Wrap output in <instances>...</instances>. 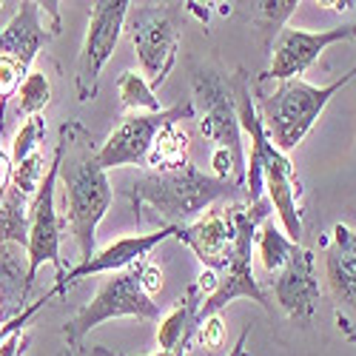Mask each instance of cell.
<instances>
[{
    "label": "cell",
    "mask_w": 356,
    "mask_h": 356,
    "mask_svg": "<svg viewBox=\"0 0 356 356\" xmlns=\"http://www.w3.org/2000/svg\"><path fill=\"white\" fill-rule=\"evenodd\" d=\"M54 148L60 152L57 183L63 188V225H69V231L74 234L80 262H86L97 254V225L111 209L114 188L97 160L95 140L80 120H69L60 126V140Z\"/></svg>",
    "instance_id": "6da1fadb"
},
{
    "label": "cell",
    "mask_w": 356,
    "mask_h": 356,
    "mask_svg": "<svg viewBox=\"0 0 356 356\" xmlns=\"http://www.w3.org/2000/svg\"><path fill=\"white\" fill-rule=\"evenodd\" d=\"M123 194L134 205L137 225L143 222V209H154L157 220H163L165 225H188V220L205 214L220 200L240 197L243 188L231 180H217L214 174H205L197 165L186 163L165 171L148 168L134 177L129 188H123Z\"/></svg>",
    "instance_id": "7a4b0ae2"
},
{
    "label": "cell",
    "mask_w": 356,
    "mask_h": 356,
    "mask_svg": "<svg viewBox=\"0 0 356 356\" xmlns=\"http://www.w3.org/2000/svg\"><path fill=\"white\" fill-rule=\"evenodd\" d=\"M350 80H356V63L328 86H311L300 77L282 80L274 92H262L259 86H254V103L268 140L282 154L293 152L308 137V131L319 120L325 106L331 103V97L342 92Z\"/></svg>",
    "instance_id": "3957f363"
},
{
    "label": "cell",
    "mask_w": 356,
    "mask_h": 356,
    "mask_svg": "<svg viewBox=\"0 0 356 356\" xmlns=\"http://www.w3.org/2000/svg\"><path fill=\"white\" fill-rule=\"evenodd\" d=\"M194 86V108H197V123L200 134L211 140L214 148L231 154L234 160V183L245 191V140H243V126L240 114H236V100L231 77H225L217 69H194L191 74Z\"/></svg>",
    "instance_id": "277c9868"
},
{
    "label": "cell",
    "mask_w": 356,
    "mask_h": 356,
    "mask_svg": "<svg viewBox=\"0 0 356 356\" xmlns=\"http://www.w3.org/2000/svg\"><path fill=\"white\" fill-rule=\"evenodd\" d=\"M120 316H134L143 322H157L160 319V302H154V296H148L143 288V262L131 265L126 271L111 274L97 296L88 305H83L66 325H63V339L69 350L83 348V339L92 334L97 325L108 319Z\"/></svg>",
    "instance_id": "5b68a950"
},
{
    "label": "cell",
    "mask_w": 356,
    "mask_h": 356,
    "mask_svg": "<svg viewBox=\"0 0 356 356\" xmlns=\"http://www.w3.org/2000/svg\"><path fill=\"white\" fill-rule=\"evenodd\" d=\"M177 3H145L134 6L126 15L123 32L131 38V46L140 60V74L152 86L157 95L163 83L168 80L174 63H177V49H180V26H177Z\"/></svg>",
    "instance_id": "8992f818"
},
{
    "label": "cell",
    "mask_w": 356,
    "mask_h": 356,
    "mask_svg": "<svg viewBox=\"0 0 356 356\" xmlns=\"http://www.w3.org/2000/svg\"><path fill=\"white\" fill-rule=\"evenodd\" d=\"M183 120H197V108L191 100L163 108L157 114H129L97 148V160H100L103 171L126 168V165H145L157 134L165 126L183 123Z\"/></svg>",
    "instance_id": "52a82bcc"
},
{
    "label": "cell",
    "mask_w": 356,
    "mask_h": 356,
    "mask_svg": "<svg viewBox=\"0 0 356 356\" xmlns=\"http://www.w3.org/2000/svg\"><path fill=\"white\" fill-rule=\"evenodd\" d=\"M129 9H131L129 0H100V3L92 6L88 32H86V40L77 57V74H74V88H77L80 103H88L97 97L100 72L108 63L117 40L123 35Z\"/></svg>",
    "instance_id": "ba28073f"
},
{
    "label": "cell",
    "mask_w": 356,
    "mask_h": 356,
    "mask_svg": "<svg viewBox=\"0 0 356 356\" xmlns=\"http://www.w3.org/2000/svg\"><path fill=\"white\" fill-rule=\"evenodd\" d=\"M57 174H60V152L54 148V157L49 163V171L43 177V183L38 194L29 202V282L35 285V277L40 271V265H54L57 282L66 277L63 259H60V228L63 220L57 217Z\"/></svg>",
    "instance_id": "9c48e42d"
},
{
    "label": "cell",
    "mask_w": 356,
    "mask_h": 356,
    "mask_svg": "<svg viewBox=\"0 0 356 356\" xmlns=\"http://www.w3.org/2000/svg\"><path fill=\"white\" fill-rule=\"evenodd\" d=\"M356 40V23L325 29V32H302V29H282L271 43V66L265 69L254 83L265 80H293L300 77L319 60V54L325 49H331L337 43Z\"/></svg>",
    "instance_id": "30bf717a"
},
{
    "label": "cell",
    "mask_w": 356,
    "mask_h": 356,
    "mask_svg": "<svg viewBox=\"0 0 356 356\" xmlns=\"http://www.w3.org/2000/svg\"><path fill=\"white\" fill-rule=\"evenodd\" d=\"M325 280L334 296V316L348 342L356 345V231L345 222L331 228Z\"/></svg>",
    "instance_id": "8fae6325"
},
{
    "label": "cell",
    "mask_w": 356,
    "mask_h": 356,
    "mask_svg": "<svg viewBox=\"0 0 356 356\" xmlns=\"http://www.w3.org/2000/svg\"><path fill=\"white\" fill-rule=\"evenodd\" d=\"M174 240L188 245L205 271L222 274L236 251V222H234L231 202L225 209L211 205L200 220L188 225H174Z\"/></svg>",
    "instance_id": "7c38bea8"
},
{
    "label": "cell",
    "mask_w": 356,
    "mask_h": 356,
    "mask_svg": "<svg viewBox=\"0 0 356 356\" xmlns=\"http://www.w3.org/2000/svg\"><path fill=\"white\" fill-rule=\"evenodd\" d=\"M60 35V3H17L15 17L0 29V54L32 69L38 51Z\"/></svg>",
    "instance_id": "4fadbf2b"
},
{
    "label": "cell",
    "mask_w": 356,
    "mask_h": 356,
    "mask_svg": "<svg viewBox=\"0 0 356 356\" xmlns=\"http://www.w3.org/2000/svg\"><path fill=\"white\" fill-rule=\"evenodd\" d=\"M271 291H274V302L288 319L300 325H311L322 300V288L316 280V257L300 245L285 268L274 274Z\"/></svg>",
    "instance_id": "5bb4252c"
},
{
    "label": "cell",
    "mask_w": 356,
    "mask_h": 356,
    "mask_svg": "<svg viewBox=\"0 0 356 356\" xmlns=\"http://www.w3.org/2000/svg\"><path fill=\"white\" fill-rule=\"evenodd\" d=\"M168 236H174V225H163V228H160V231H154V234L123 236V240L111 243L108 248L97 251L92 259H86V262L74 265V268H69V271H66V277H63L60 282H54V288L49 291V296L54 300V296L66 293L69 288H74L80 280L92 277V274H106V271L117 274V271H126V268H131V265L143 262V259H145L148 254H152L160 243H165Z\"/></svg>",
    "instance_id": "9a60e30c"
},
{
    "label": "cell",
    "mask_w": 356,
    "mask_h": 356,
    "mask_svg": "<svg viewBox=\"0 0 356 356\" xmlns=\"http://www.w3.org/2000/svg\"><path fill=\"white\" fill-rule=\"evenodd\" d=\"M29 293H32V282H29L26 248L15 243L0 245V325L17 319L29 308Z\"/></svg>",
    "instance_id": "2e32d148"
},
{
    "label": "cell",
    "mask_w": 356,
    "mask_h": 356,
    "mask_svg": "<svg viewBox=\"0 0 356 356\" xmlns=\"http://www.w3.org/2000/svg\"><path fill=\"white\" fill-rule=\"evenodd\" d=\"M202 291L200 285H188L186 293L177 300V305L171 308V314L160 322L157 328V345L160 350H174L177 345H191L194 342V334L200 328V308H202Z\"/></svg>",
    "instance_id": "e0dca14e"
},
{
    "label": "cell",
    "mask_w": 356,
    "mask_h": 356,
    "mask_svg": "<svg viewBox=\"0 0 356 356\" xmlns=\"http://www.w3.org/2000/svg\"><path fill=\"white\" fill-rule=\"evenodd\" d=\"M188 152H191V137H188V131L180 129V123H171V126H165V129L157 134L152 152H148L145 165H152L154 171H165V168L186 165V163H191V160H188Z\"/></svg>",
    "instance_id": "ac0fdd59"
},
{
    "label": "cell",
    "mask_w": 356,
    "mask_h": 356,
    "mask_svg": "<svg viewBox=\"0 0 356 356\" xmlns=\"http://www.w3.org/2000/svg\"><path fill=\"white\" fill-rule=\"evenodd\" d=\"M29 197L9 188L0 202V245L15 243L20 248L29 245Z\"/></svg>",
    "instance_id": "d6986e66"
},
{
    "label": "cell",
    "mask_w": 356,
    "mask_h": 356,
    "mask_svg": "<svg viewBox=\"0 0 356 356\" xmlns=\"http://www.w3.org/2000/svg\"><path fill=\"white\" fill-rule=\"evenodd\" d=\"M254 245H257V254H259V262H262V268L268 271V274H280L285 265H288V259L296 254V243H291L288 236H285V231H280L274 222H268L265 220V228H262V234L254 240Z\"/></svg>",
    "instance_id": "ffe728a7"
},
{
    "label": "cell",
    "mask_w": 356,
    "mask_h": 356,
    "mask_svg": "<svg viewBox=\"0 0 356 356\" xmlns=\"http://www.w3.org/2000/svg\"><path fill=\"white\" fill-rule=\"evenodd\" d=\"M248 6H251L254 23L262 29V35H265V46L271 49L274 38L285 29L282 23L288 20V15L296 12L300 0H257V3H248Z\"/></svg>",
    "instance_id": "44dd1931"
},
{
    "label": "cell",
    "mask_w": 356,
    "mask_h": 356,
    "mask_svg": "<svg viewBox=\"0 0 356 356\" xmlns=\"http://www.w3.org/2000/svg\"><path fill=\"white\" fill-rule=\"evenodd\" d=\"M117 95H120V103L126 108H134V111H145V114H157L163 111L157 95L152 92V86L145 83V77L140 72H120V77H117Z\"/></svg>",
    "instance_id": "7402d4cb"
},
{
    "label": "cell",
    "mask_w": 356,
    "mask_h": 356,
    "mask_svg": "<svg viewBox=\"0 0 356 356\" xmlns=\"http://www.w3.org/2000/svg\"><path fill=\"white\" fill-rule=\"evenodd\" d=\"M51 100V83L43 72H29L23 86L17 88V108H20V117H38Z\"/></svg>",
    "instance_id": "603a6c76"
},
{
    "label": "cell",
    "mask_w": 356,
    "mask_h": 356,
    "mask_svg": "<svg viewBox=\"0 0 356 356\" xmlns=\"http://www.w3.org/2000/svg\"><path fill=\"white\" fill-rule=\"evenodd\" d=\"M49 165H46V157L43 152H35V154H29L26 160H20L17 165H12V177H9V188L20 191L23 197L32 200L43 183V177H46Z\"/></svg>",
    "instance_id": "cb8c5ba5"
},
{
    "label": "cell",
    "mask_w": 356,
    "mask_h": 356,
    "mask_svg": "<svg viewBox=\"0 0 356 356\" xmlns=\"http://www.w3.org/2000/svg\"><path fill=\"white\" fill-rule=\"evenodd\" d=\"M46 137V117L38 114V117H29V120L20 126V131L15 134L12 140V154H9V163L17 165L20 160H26L29 154L40 152V143Z\"/></svg>",
    "instance_id": "d4e9b609"
},
{
    "label": "cell",
    "mask_w": 356,
    "mask_h": 356,
    "mask_svg": "<svg viewBox=\"0 0 356 356\" xmlns=\"http://www.w3.org/2000/svg\"><path fill=\"white\" fill-rule=\"evenodd\" d=\"M222 339H225V325H222L220 314H214V316H209L205 322H200V328L194 334V342L200 348H209V350H217L222 345Z\"/></svg>",
    "instance_id": "484cf974"
},
{
    "label": "cell",
    "mask_w": 356,
    "mask_h": 356,
    "mask_svg": "<svg viewBox=\"0 0 356 356\" xmlns=\"http://www.w3.org/2000/svg\"><path fill=\"white\" fill-rule=\"evenodd\" d=\"M211 165H214V177H217V180H231L234 183V160H231L228 152H222V148H214V152H211Z\"/></svg>",
    "instance_id": "4316f807"
},
{
    "label": "cell",
    "mask_w": 356,
    "mask_h": 356,
    "mask_svg": "<svg viewBox=\"0 0 356 356\" xmlns=\"http://www.w3.org/2000/svg\"><path fill=\"white\" fill-rule=\"evenodd\" d=\"M143 288H145L148 296H154L163 288V271L148 259H143Z\"/></svg>",
    "instance_id": "83f0119b"
},
{
    "label": "cell",
    "mask_w": 356,
    "mask_h": 356,
    "mask_svg": "<svg viewBox=\"0 0 356 356\" xmlns=\"http://www.w3.org/2000/svg\"><path fill=\"white\" fill-rule=\"evenodd\" d=\"M186 353H188V342H186V345H177L174 350H157V353H152V356H186ZM92 356H126V353H114V350L97 345V348H92Z\"/></svg>",
    "instance_id": "f1b7e54d"
},
{
    "label": "cell",
    "mask_w": 356,
    "mask_h": 356,
    "mask_svg": "<svg viewBox=\"0 0 356 356\" xmlns=\"http://www.w3.org/2000/svg\"><path fill=\"white\" fill-rule=\"evenodd\" d=\"M26 342H29V339L23 337V328H20V331H15L3 345H0V356H17V353L26 348Z\"/></svg>",
    "instance_id": "f546056e"
},
{
    "label": "cell",
    "mask_w": 356,
    "mask_h": 356,
    "mask_svg": "<svg viewBox=\"0 0 356 356\" xmlns=\"http://www.w3.org/2000/svg\"><path fill=\"white\" fill-rule=\"evenodd\" d=\"M9 177H12L9 154L0 152V202H3V197H6V191H9Z\"/></svg>",
    "instance_id": "4dcf8cb0"
},
{
    "label": "cell",
    "mask_w": 356,
    "mask_h": 356,
    "mask_svg": "<svg viewBox=\"0 0 356 356\" xmlns=\"http://www.w3.org/2000/svg\"><path fill=\"white\" fill-rule=\"evenodd\" d=\"M248 334H251V328H245L240 337H236V342H234V348L228 350V356H245V342H248Z\"/></svg>",
    "instance_id": "1f68e13d"
},
{
    "label": "cell",
    "mask_w": 356,
    "mask_h": 356,
    "mask_svg": "<svg viewBox=\"0 0 356 356\" xmlns=\"http://www.w3.org/2000/svg\"><path fill=\"white\" fill-rule=\"evenodd\" d=\"M69 356H88V353H83V348H77V350H69Z\"/></svg>",
    "instance_id": "d6a6232c"
},
{
    "label": "cell",
    "mask_w": 356,
    "mask_h": 356,
    "mask_svg": "<svg viewBox=\"0 0 356 356\" xmlns=\"http://www.w3.org/2000/svg\"><path fill=\"white\" fill-rule=\"evenodd\" d=\"M0 6H3V3H0Z\"/></svg>",
    "instance_id": "836d02e7"
}]
</instances>
